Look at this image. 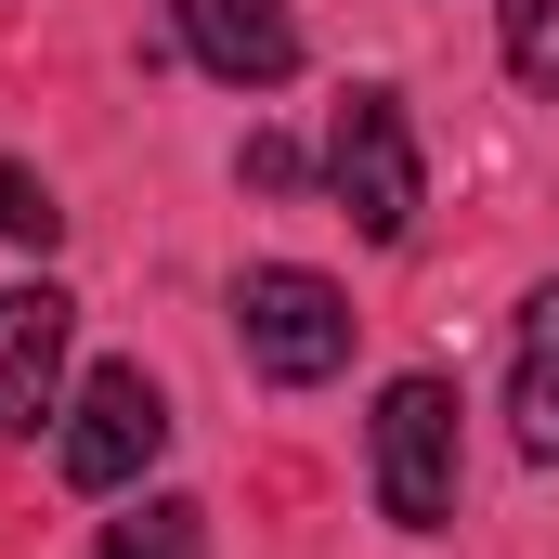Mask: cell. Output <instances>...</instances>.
<instances>
[{"instance_id": "obj_1", "label": "cell", "mask_w": 559, "mask_h": 559, "mask_svg": "<svg viewBox=\"0 0 559 559\" xmlns=\"http://www.w3.org/2000/svg\"><path fill=\"white\" fill-rule=\"evenodd\" d=\"M325 195L378 235V248H404L417 235V209H429V182H417V131H404V92H352L338 105V131H325Z\"/></svg>"}, {"instance_id": "obj_2", "label": "cell", "mask_w": 559, "mask_h": 559, "mask_svg": "<svg viewBox=\"0 0 559 559\" xmlns=\"http://www.w3.org/2000/svg\"><path fill=\"white\" fill-rule=\"evenodd\" d=\"M235 325H248V365L274 391H312V378L352 365V299L325 274H299V261H261V274L235 286Z\"/></svg>"}, {"instance_id": "obj_3", "label": "cell", "mask_w": 559, "mask_h": 559, "mask_svg": "<svg viewBox=\"0 0 559 559\" xmlns=\"http://www.w3.org/2000/svg\"><path fill=\"white\" fill-rule=\"evenodd\" d=\"M378 508L404 534L455 521V391L442 378H391L378 391Z\"/></svg>"}, {"instance_id": "obj_4", "label": "cell", "mask_w": 559, "mask_h": 559, "mask_svg": "<svg viewBox=\"0 0 559 559\" xmlns=\"http://www.w3.org/2000/svg\"><path fill=\"white\" fill-rule=\"evenodd\" d=\"M156 442H169L156 378H143V365H92L79 404H66V481H79V495H118V481L156 468Z\"/></svg>"}, {"instance_id": "obj_5", "label": "cell", "mask_w": 559, "mask_h": 559, "mask_svg": "<svg viewBox=\"0 0 559 559\" xmlns=\"http://www.w3.org/2000/svg\"><path fill=\"white\" fill-rule=\"evenodd\" d=\"M66 338H79L66 286H0V429H39L66 404Z\"/></svg>"}, {"instance_id": "obj_6", "label": "cell", "mask_w": 559, "mask_h": 559, "mask_svg": "<svg viewBox=\"0 0 559 559\" xmlns=\"http://www.w3.org/2000/svg\"><path fill=\"white\" fill-rule=\"evenodd\" d=\"M169 13H182V52H195L209 79H235V92L299 79V13H286V0H169Z\"/></svg>"}, {"instance_id": "obj_7", "label": "cell", "mask_w": 559, "mask_h": 559, "mask_svg": "<svg viewBox=\"0 0 559 559\" xmlns=\"http://www.w3.org/2000/svg\"><path fill=\"white\" fill-rule=\"evenodd\" d=\"M495 52H508L521 92H547V105H559V0H495Z\"/></svg>"}, {"instance_id": "obj_8", "label": "cell", "mask_w": 559, "mask_h": 559, "mask_svg": "<svg viewBox=\"0 0 559 559\" xmlns=\"http://www.w3.org/2000/svg\"><path fill=\"white\" fill-rule=\"evenodd\" d=\"M105 559H209V508L156 495V508H131V521H105Z\"/></svg>"}, {"instance_id": "obj_9", "label": "cell", "mask_w": 559, "mask_h": 559, "mask_svg": "<svg viewBox=\"0 0 559 559\" xmlns=\"http://www.w3.org/2000/svg\"><path fill=\"white\" fill-rule=\"evenodd\" d=\"M508 417H521V455H534V468H559V365H534V352H521Z\"/></svg>"}, {"instance_id": "obj_10", "label": "cell", "mask_w": 559, "mask_h": 559, "mask_svg": "<svg viewBox=\"0 0 559 559\" xmlns=\"http://www.w3.org/2000/svg\"><path fill=\"white\" fill-rule=\"evenodd\" d=\"M0 235H13V248H52V235H66V209L39 195V169H0Z\"/></svg>"}, {"instance_id": "obj_11", "label": "cell", "mask_w": 559, "mask_h": 559, "mask_svg": "<svg viewBox=\"0 0 559 559\" xmlns=\"http://www.w3.org/2000/svg\"><path fill=\"white\" fill-rule=\"evenodd\" d=\"M521 352H534V365H559V274L521 299Z\"/></svg>"}, {"instance_id": "obj_12", "label": "cell", "mask_w": 559, "mask_h": 559, "mask_svg": "<svg viewBox=\"0 0 559 559\" xmlns=\"http://www.w3.org/2000/svg\"><path fill=\"white\" fill-rule=\"evenodd\" d=\"M248 182H261V195H286V182H299V143L261 131V143H248Z\"/></svg>"}]
</instances>
